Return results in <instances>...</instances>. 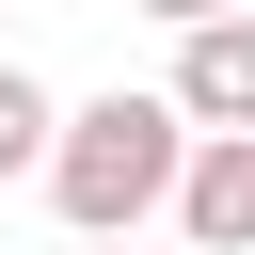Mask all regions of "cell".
<instances>
[{
  "label": "cell",
  "instance_id": "1",
  "mask_svg": "<svg viewBox=\"0 0 255 255\" xmlns=\"http://www.w3.org/2000/svg\"><path fill=\"white\" fill-rule=\"evenodd\" d=\"M175 175H191V112H175V96H80L64 143H48V207H64V239H128V223H159Z\"/></svg>",
  "mask_w": 255,
  "mask_h": 255
},
{
  "label": "cell",
  "instance_id": "2",
  "mask_svg": "<svg viewBox=\"0 0 255 255\" xmlns=\"http://www.w3.org/2000/svg\"><path fill=\"white\" fill-rule=\"evenodd\" d=\"M175 223H191V255H255V128H207V143H191Z\"/></svg>",
  "mask_w": 255,
  "mask_h": 255
},
{
  "label": "cell",
  "instance_id": "3",
  "mask_svg": "<svg viewBox=\"0 0 255 255\" xmlns=\"http://www.w3.org/2000/svg\"><path fill=\"white\" fill-rule=\"evenodd\" d=\"M175 112L191 128H255V16H191L175 32Z\"/></svg>",
  "mask_w": 255,
  "mask_h": 255
},
{
  "label": "cell",
  "instance_id": "4",
  "mask_svg": "<svg viewBox=\"0 0 255 255\" xmlns=\"http://www.w3.org/2000/svg\"><path fill=\"white\" fill-rule=\"evenodd\" d=\"M48 143H64V96L0 64V175H48Z\"/></svg>",
  "mask_w": 255,
  "mask_h": 255
},
{
  "label": "cell",
  "instance_id": "5",
  "mask_svg": "<svg viewBox=\"0 0 255 255\" xmlns=\"http://www.w3.org/2000/svg\"><path fill=\"white\" fill-rule=\"evenodd\" d=\"M143 16H159V32H191V16H239V0H143Z\"/></svg>",
  "mask_w": 255,
  "mask_h": 255
},
{
  "label": "cell",
  "instance_id": "6",
  "mask_svg": "<svg viewBox=\"0 0 255 255\" xmlns=\"http://www.w3.org/2000/svg\"><path fill=\"white\" fill-rule=\"evenodd\" d=\"M80 255H128V239H80Z\"/></svg>",
  "mask_w": 255,
  "mask_h": 255
}]
</instances>
